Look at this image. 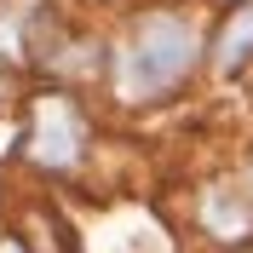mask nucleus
<instances>
[{"label":"nucleus","mask_w":253,"mask_h":253,"mask_svg":"<svg viewBox=\"0 0 253 253\" xmlns=\"http://www.w3.org/2000/svg\"><path fill=\"white\" fill-rule=\"evenodd\" d=\"M196 46H202V35H196L190 17H178V12L144 17V29L126 41L121 63H115L121 98H161V92H173L178 81L190 75V63H196Z\"/></svg>","instance_id":"obj_1"},{"label":"nucleus","mask_w":253,"mask_h":253,"mask_svg":"<svg viewBox=\"0 0 253 253\" xmlns=\"http://www.w3.org/2000/svg\"><path fill=\"white\" fill-rule=\"evenodd\" d=\"M81 138H86V126H81L75 104L69 98H41L35 121H29V138H23V156L41 161V167H75Z\"/></svg>","instance_id":"obj_2"},{"label":"nucleus","mask_w":253,"mask_h":253,"mask_svg":"<svg viewBox=\"0 0 253 253\" xmlns=\"http://www.w3.org/2000/svg\"><path fill=\"white\" fill-rule=\"evenodd\" d=\"M213 58H219V69H242V63L253 58V0L242 6L236 17H230V23H224L219 52H213Z\"/></svg>","instance_id":"obj_3"},{"label":"nucleus","mask_w":253,"mask_h":253,"mask_svg":"<svg viewBox=\"0 0 253 253\" xmlns=\"http://www.w3.org/2000/svg\"><path fill=\"white\" fill-rule=\"evenodd\" d=\"M0 253H29V248H23L17 236H6V242H0Z\"/></svg>","instance_id":"obj_4"}]
</instances>
